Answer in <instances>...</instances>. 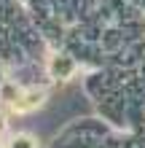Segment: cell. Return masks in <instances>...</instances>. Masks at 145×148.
<instances>
[{"label": "cell", "mask_w": 145, "mask_h": 148, "mask_svg": "<svg viewBox=\"0 0 145 148\" xmlns=\"http://www.w3.org/2000/svg\"><path fill=\"white\" fill-rule=\"evenodd\" d=\"M5 148H38V145H35V140L30 135H14Z\"/></svg>", "instance_id": "obj_2"}, {"label": "cell", "mask_w": 145, "mask_h": 148, "mask_svg": "<svg viewBox=\"0 0 145 148\" xmlns=\"http://www.w3.org/2000/svg\"><path fill=\"white\" fill-rule=\"evenodd\" d=\"M3 132H5V119L0 116V135H3Z\"/></svg>", "instance_id": "obj_3"}, {"label": "cell", "mask_w": 145, "mask_h": 148, "mask_svg": "<svg viewBox=\"0 0 145 148\" xmlns=\"http://www.w3.org/2000/svg\"><path fill=\"white\" fill-rule=\"evenodd\" d=\"M75 70V65L70 62V59H54V62H51V73H54V75H59V78H67V75H70Z\"/></svg>", "instance_id": "obj_1"}]
</instances>
